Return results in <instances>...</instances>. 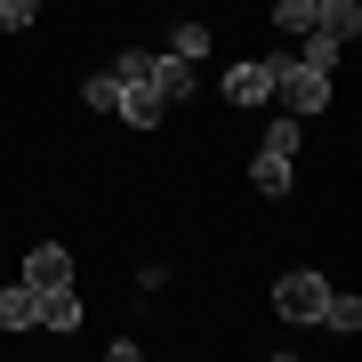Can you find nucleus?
Listing matches in <instances>:
<instances>
[{
	"mask_svg": "<svg viewBox=\"0 0 362 362\" xmlns=\"http://www.w3.org/2000/svg\"><path fill=\"white\" fill-rule=\"evenodd\" d=\"M266 65H274V97H282V113L306 121V113L330 105V73H322V65H306V57H266Z\"/></svg>",
	"mask_w": 362,
	"mask_h": 362,
	"instance_id": "obj_1",
	"label": "nucleus"
},
{
	"mask_svg": "<svg viewBox=\"0 0 362 362\" xmlns=\"http://www.w3.org/2000/svg\"><path fill=\"white\" fill-rule=\"evenodd\" d=\"M274 306H282V322H322V306H330V274H314V266H298L274 282Z\"/></svg>",
	"mask_w": 362,
	"mask_h": 362,
	"instance_id": "obj_2",
	"label": "nucleus"
},
{
	"mask_svg": "<svg viewBox=\"0 0 362 362\" xmlns=\"http://www.w3.org/2000/svg\"><path fill=\"white\" fill-rule=\"evenodd\" d=\"M129 129H161V113H169V97L153 89V81H121V105H113Z\"/></svg>",
	"mask_w": 362,
	"mask_h": 362,
	"instance_id": "obj_3",
	"label": "nucleus"
},
{
	"mask_svg": "<svg viewBox=\"0 0 362 362\" xmlns=\"http://www.w3.org/2000/svg\"><path fill=\"white\" fill-rule=\"evenodd\" d=\"M226 97H233V105H266V97H274V65H266V57L226 65Z\"/></svg>",
	"mask_w": 362,
	"mask_h": 362,
	"instance_id": "obj_4",
	"label": "nucleus"
},
{
	"mask_svg": "<svg viewBox=\"0 0 362 362\" xmlns=\"http://www.w3.org/2000/svg\"><path fill=\"white\" fill-rule=\"evenodd\" d=\"M250 185H258L266 202H282L290 185H298V161H290V153H274V145H258V161H250Z\"/></svg>",
	"mask_w": 362,
	"mask_h": 362,
	"instance_id": "obj_5",
	"label": "nucleus"
},
{
	"mask_svg": "<svg viewBox=\"0 0 362 362\" xmlns=\"http://www.w3.org/2000/svg\"><path fill=\"white\" fill-rule=\"evenodd\" d=\"M0 330H40V290L25 282V274L0 290Z\"/></svg>",
	"mask_w": 362,
	"mask_h": 362,
	"instance_id": "obj_6",
	"label": "nucleus"
},
{
	"mask_svg": "<svg viewBox=\"0 0 362 362\" xmlns=\"http://www.w3.org/2000/svg\"><path fill=\"white\" fill-rule=\"evenodd\" d=\"M145 81H153V89H161L169 105H185V97H194V57L161 49V57H153V73H145Z\"/></svg>",
	"mask_w": 362,
	"mask_h": 362,
	"instance_id": "obj_7",
	"label": "nucleus"
},
{
	"mask_svg": "<svg viewBox=\"0 0 362 362\" xmlns=\"http://www.w3.org/2000/svg\"><path fill=\"white\" fill-rule=\"evenodd\" d=\"M25 282H33V290H57V282H73V258H65V242H40L33 258H25Z\"/></svg>",
	"mask_w": 362,
	"mask_h": 362,
	"instance_id": "obj_8",
	"label": "nucleus"
},
{
	"mask_svg": "<svg viewBox=\"0 0 362 362\" xmlns=\"http://www.w3.org/2000/svg\"><path fill=\"white\" fill-rule=\"evenodd\" d=\"M40 330H81V298H73V282L40 290Z\"/></svg>",
	"mask_w": 362,
	"mask_h": 362,
	"instance_id": "obj_9",
	"label": "nucleus"
},
{
	"mask_svg": "<svg viewBox=\"0 0 362 362\" xmlns=\"http://www.w3.org/2000/svg\"><path fill=\"white\" fill-rule=\"evenodd\" d=\"M314 33H330L338 49H346V40L362 33V8H354V0H322V16H314Z\"/></svg>",
	"mask_w": 362,
	"mask_h": 362,
	"instance_id": "obj_10",
	"label": "nucleus"
},
{
	"mask_svg": "<svg viewBox=\"0 0 362 362\" xmlns=\"http://www.w3.org/2000/svg\"><path fill=\"white\" fill-rule=\"evenodd\" d=\"M169 49L202 65V57H209V25H194V16H177V25H169Z\"/></svg>",
	"mask_w": 362,
	"mask_h": 362,
	"instance_id": "obj_11",
	"label": "nucleus"
},
{
	"mask_svg": "<svg viewBox=\"0 0 362 362\" xmlns=\"http://www.w3.org/2000/svg\"><path fill=\"white\" fill-rule=\"evenodd\" d=\"M81 105H89V113H113L121 105V73H89L81 81Z\"/></svg>",
	"mask_w": 362,
	"mask_h": 362,
	"instance_id": "obj_12",
	"label": "nucleus"
},
{
	"mask_svg": "<svg viewBox=\"0 0 362 362\" xmlns=\"http://www.w3.org/2000/svg\"><path fill=\"white\" fill-rule=\"evenodd\" d=\"M322 330L354 338V330H362V298H338V290H330V306H322Z\"/></svg>",
	"mask_w": 362,
	"mask_h": 362,
	"instance_id": "obj_13",
	"label": "nucleus"
},
{
	"mask_svg": "<svg viewBox=\"0 0 362 362\" xmlns=\"http://www.w3.org/2000/svg\"><path fill=\"white\" fill-rule=\"evenodd\" d=\"M298 40H306V49H298V57H306V65H322V73H338V57H346V49H338L330 33H314V25H306Z\"/></svg>",
	"mask_w": 362,
	"mask_h": 362,
	"instance_id": "obj_14",
	"label": "nucleus"
},
{
	"mask_svg": "<svg viewBox=\"0 0 362 362\" xmlns=\"http://www.w3.org/2000/svg\"><path fill=\"white\" fill-rule=\"evenodd\" d=\"M314 16H322V0H274V25L282 33H306Z\"/></svg>",
	"mask_w": 362,
	"mask_h": 362,
	"instance_id": "obj_15",
	"label": "nucleus"
},
{
	"mask_svg": "<svg viewBox=\"0 0 362 362\" xmlns=\"http://www.w3.org/2000/svg\"><path fill=\"white\" fill-rule=\"evenodd\" d=\"M33 16H40V0H0V33H25Z\"/></svg>",
	"mask_w": 362,
	"mask_h": 362,
	"instance_id": "obj_16",
	"label": "nucleus"
},
{
	"mask_svg": "<svg viewBox=\"0 0 362 362\" xmlns=\"http://www.w3.org/2000/svg\"><path fill=\"white\" fill-rule=\"evenodd\" d=\"M113 73H121V81H145V73H153V49H121Z\"/></svg>",
	"mask_w": 362,
	"mask_h": 362,
	"instance_id": "obj_17",
	"label": "nucleus"
},
{
	"mask_svg": "<svg viewBox=\"0 0 362 362\" xmlns=\"http://www.w3.org/2000/svg\"><path fill=\"white\" fill-rule=\"evenodd\" d=\"M266 145H274V153H298V113H282V121H274V129H266Z\"/></svg>",
	"mask_w": 362,
	"mask_h": 362,
	"instance_id": "obj_18",
	"label": "nucleus"
}]
</instances>
